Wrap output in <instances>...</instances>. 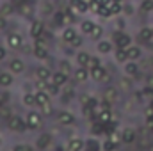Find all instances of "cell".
Returning <instances> with one entry per match:
<instances>
[{
    "label": "cell",
    "instance_id": "6da1fadb",
    "mask_svg": "<svg viewBox=\"0 0 153 151\" xmlns=\"http://www.w3.org/2000/svg\"><path fill=\"white\" fill-rule=\"evenodd\" d=\"M16 14L23 16V18H30V16L38 14V7L34 5L32 0H20L16 4Z\"/></svg>",
    "mask_w": 153,
    "mask_h": 151
},
{
    "label": "cell",
    "instance_id": "7a4b0ae2",
    "mask_svg": "<svg viewBox=\"0 0 153 151\" xmlns=\"http://www.w3.org/2000/svg\"><path fill=\"white\" fill-rule=\"evenodd\" d=\"M57 13V5L53 0H39L38 4V14L45 20V18H52Z\"/></svg>",
    "mask_w": 153,
    "mask_h": 151
},
{
    "label": "cell",
    "instance_id": "3957f363",
    "mask_svg": "<svg viewBox=\"0 0 153 151\" xmlns=\"http://www.w3.org/2000/svg\"><path fill=\"white\" fill-rule=\"evenodd\" d=\"M5 43H7V46L11 50H22L23 44H25L20 32H7L5 34Z\"/></svg>",
    "mask_w": 153,
    "mask_h": 151
},
{
    "label": "cell",
    "instance_id": "277c9868",
    "mask_svg": "<svg viewBox=\"0 0 153 151\" xmlns=\"http://www.w3.org/2000/svg\"><path fill=\"white\" fill-rule=\"evenodd\" d=\"M45 21H43V18H34L32 21H30V27H29V34H30V38L38 39L41 38L43 34H45Z\"/></svg>",
    "mask_w": 153,
    "mask_h": 151
},
{
    "label": "cell",
    "instance_id": "5b68a950",
    "mask_svg": "<svg viewBox=\"0 0 153 151\" xmlns=\"http://www.w3.org/2000/svg\"><path fill=\"white\" fill-rule=\"evenodd\" d=\"M7 126H9V130H13V132H23V130L29 128V126H27V121H23L20 115H11V117L7 119Z\"/></svg>",
    "mask_w": 153,
    "mask_h": 151
},
{
    "label": "cell",
    "instance_id": "8992f818",
    "mask_svg": "<svg viewBox=\"0 0 153 151\" xmlns=\"http://www.w3.org/2000/svg\"><path fill=\"white\" fill-rule=\"evenodd\" d=\"M114 41H116V46H119V48H128V46L134 44V43H132V38H130V34L121 32V30L114 34Z\"/></svg>",
    "mask_w": 153,
    "mask_h": 151
},
{
    "label": "cell",
    "instance_id": "52a82bcc",
    "mask_svg": "<svg viewBox=\"0 0 153 151\" xmlns=\"http://www.w3.org/2000/svg\"><path fill=\"white\" fill-rule=\"evenodd\" d=\"M27 126H29V130H38L41 128V124H43V119H41V114L38 112H29L27 114Z\"/></svg>",
    "mask_w": 153,
    "mask_h": 151
},
{
    "label": "cell",
    "instance_id": "ba28073f",
    "mask_svg": "<svg viewBox=\"0 0 153 151\" xmlns=\"http://www.w3.org/2000/svg\"><path fill=\"white\" fill-rule=\"evenodd\" d=\"M9 71H11L13 75H22V73L25 71V62H23L22 59H18V57L11 59V61H9Z\"/></svg>",
    "mask_w": 153,
    "mask_h": 151
},
{
    "label": "cell",
    "instance_id": "9c48e42d",
    "mask_svg": "<svg viewBox=\"0 0 153 151\" xmlns=\"http://www.w3.org/2000/svg\"><path fill=\"white\" fill-rule=\"evenodd\" d=\"M0 14H4L5 18L14 16V14H16V4H14V2H11V0L2 2V4H0Z\"/></svg>",
    "mask_w": 153,
    "mask_h": 151
},
{
    "label": "cell",
    "instance_id": "30bf717a",
    "mask_svg": "<svg viewBox=\"0 0 153 151\" xmlns=\"http://www.w3.org/2000/svg\"><path fill=\"white\" fill-rule=\"evenodd\" d=\"M103 100H107L109 103L117 101V100H119V91H117V87H114V85L105 87V91H103Z\"/></svg>",
    "mask_w": 153,
    "mask_h": 151
},
{
    "label": "cell",
    "instance_id": "8fae6325",
    "mask_svg": "<svg viewBox=\"0 0 153 151\" xmlns=\"http://www.w3.org/2000/svg\"><path fill=\"white\" fill-rule=\"evenodd\" d=\"M76 36H78V34H76V29L73 27V25H66V27H62V41H64V43L70 44Z\"/></svg>",
    "mask_w": 153,
    "mask_h": 151
},
{
    "label": "cell",
    "instance_id": "7c38bea8",
    "mask_svg": "<svg viewBox=\"0 0 153 151\" xmlns=\"http://www.w3.org/2000/svg\"><path fill=\"white\" fill-rule=\"evenodd\" d=\"M91 78H93V80H96V82H105V80L109 78L107 70H105L103 66H98V68L91 70Z\"/></svg>",
    "mask_w": 153,
    "mask_h": 151
},
{
    "label": "cell",
    "instance_id": "4fadbf2b",
    "mask_svg": "<svg viewBox=\"0 0 153 151\" xmlns=\"http://www.w3.org/2000/svg\"><path fill=\"white\" fill-rule=\"evenodd\" d=\"M96 50H98V53H102V55L111 53V52H112V41H109V39H100V41L96 43Z\"/></svg>",
    "mask_w": 153,
    "mask_h": 151
},
{
    "label": "cell",
    "instance_id": "5bb4252c",
    "mask_svg": "<svg viewBox=\"0 0 153 151\" xmlns=\"http://www.w3.org/2000/svg\"><path fill=\"white\" fill-rule=\"evenodd\" d=\"M94 21H91V20H82L80 23H78V30H80V34H84V36H89L91 32H93V29H94Z\"/></svg>",
    "mask_w": 153,
    "mask_h": 151
},
{
    "label": "cell",
    "instance_id": "9a60e30c",
    "mask_svg": "<svg viewBox=\"0 0 153 151\" xmlns=\"http://www.w3.org/2000/svg\"><path fill=\"white\" fill-rule=\"evenodd\" d=\"M68 76H70V75H66L64 71H61V70H59V71H55V73L52 75V82H53L55 85L62 87V85H66V84H68Z\"/></svg>",
    "mask_w": 153,
    "mask_h": 151
},
{
    "label": "cell",
    "instance_id": "2e32d148",
    "mask_svg": "<svg viewBox=\"0 0 153 151\" xmlns=\"http://www.w3.org/2000/svg\"><path fill=\"white\" fill-rule=\"evenodd\" d=\"M123 71H125L126 76H137V73H139V66L135 64V61H126Z\"/></svg>",
    "mask_w": 153,
    "mask_h": 151
},
{
    "label": "cell",
    "instance_id": "e0dca14e",
    "mask_svg": "<svg viewBox=\"0 0 153 151\" xmlns=\"http://www.w3.org/2000/svg\"><path fill=\"white\" fill-rule=\"evenodd\" d=\"M126 53H128V61H139L143 57V50L139 46H135V44L128 46L126 48Z\"/></svg>",
    "mask_w": 153,
    "mask_h": 151
},
{
    "label": "cell",
    "instance_id": "ac0fdd59",
    "mask_svg": "<svg viewBox=\"0 0 153 151\" xmlns=\"http://www.w3.org/2000/svg\"><path fill=\"white\" fill-rule=\"evenodd\" d=\"M139 38L143 39V41H152L153 39V27L152 25H144V27H141L139 29Z\"/></svg>",
    "mask_w": 153,
    "mask_h": 151
},
{
    "label": "cell",
    "instance_id": "d6986e66",
    "mask_svg": "<svg viewBox=\"0 0 153 151\" xmlns=\"http://www.w3.org/2000/svg\"><path fill=\"white\" fill-rule=\"evenodd\" d=\"M73 75H75V82H87V78L91 76V71H89L87 68L80 66L75 73H73Z\"/></svg>",
    "mask_w": 153,
    "mask_h": 151
},
{
    "label": "cell",
    "instance_id": "ffe728a7",
    "mask_svg": "<svg viewBox=\"0 0 153 151\" xmlns=\"http://www.w3.org/2000/svg\"><path fill=\"white\" fill-rule=\"evenodd\" d=\"M52 75H53V73H52L46 66H39V68H36V76H38L39 80H46V82H48V80H52Z\"/></svg>",
    "mask_w": 153,
    "mask_h": 151
},
{
    "label": "cell",
    "instance_id": "44dd1931",
    "mask_svg": "<svg viewBox=\"0 0 153 151\" xmlns=\"http://www.w3.org/2000/svg\"><path fill=\"white\" fill-rule=\"evenodd\" d=\"M32 53H34L36 59L45 61V59H48V46H34L32 48Z\"/></svg>",
    "mask_w": 153,
    "mask_h": 151
},
{
    "label": "cell",
    "instance_id": "7402d4cb",
    "mask_svg": "<svg viewBox=\"0 0 153 151\" xmlns=\"http://www.w3.org/2000/svg\"><path fill=\"white\" fill-rule=\"evenodd\" d=\"M59 123H61V124L70 126V124H73V123H75V115H73L71 112H66V110H64V112L59 114Z\"/></svg>",
    "mask_w": 153,
    "mask_h": 151
},
{
    "label": "cell",
    "instance_id": "603a6c76",
    "mask_svg": "<svg viewBox=\"0 0 153 151\" xmlns=\"http://www.w3.org/2000/svg\"><path fill=\"white\" fill-rule=\"evenodd\" d=\"M0 85L2 87L13 85V73L11 71H0Z\"/></svg>",
    "mask_w": 153,
    "mask_h": 151
},
{
    "label": "cell",
    "instance_id": "cb8c5ba5",
    "mask_svg": "<svg viewBox=\"0 0 153 151\" xmlns=\"http://www.w3.org/2000/svg\"><path fill=\"white\" fill-rule=\"evenodd\" d=\"M114 59H116V62H126V61H128V53H126V48H119V46H116Z\"/></svg>",
    "mask_w": 153,
    "mask_h": 151
},
{
    "label": "cell",
    "instance_id": "d4e9b609",
    "mask_svg": "<svg viewBox=\"0 0 153 151\" xmlns=\"http://www.w3.org/2000/svg\"><path fill=\"white\" fill-rule=\"evenodd\" d=\"M89 61H91V55H89L87 52H78V53H76V62H78V66L87 68Z\"/></svg>",
    "mask_w": 153,
    "mask_h": 151
},
{
    "label": "cell",
    "instance_id": "484cf974",
    "mask_svg": "<svg viewBox=\"0 0 153 151\" xmlns=\"http://www.w3.org/2000/svg\"><path fill=\"white\" fill-rule=\"evenodd\" d=\"M103 32H105V29L102 27V25H94V29H93V32L89 34V38L93 39V41H100V39L103 38Z\"/></svg>",
    "mask_w": 153,
    "mask_h": 151
},
{
    "label": "cell",
    "instance_id": "4316f807",
    "mask_svg": "<svg viewBox=\"0 0 153 151\" xmlns=\"http://www.w3.org/2000/svg\"><path fill=\"white\" fill-rule=\"evenodd\" d=\"M36 101H38L39 107L50 103V94H48L46 91H38V93H36Z\"/></svg>",
    "mask_w": 153,
    "mask_h": 151
},
{
    "label": "cell",
    "instance_id": "83f0119b",
    "mask_svg": "<svg viewBox=\"0 0 153 151\" xmlns=\"http://www.w3.org/2000/svg\"><path fill=\"white\" fill-rule=\"evenodd\" d=\"M139 11L144 13V14L152 13L153 11V0H141V4H139Z\"/></svg>",
    "mask_w": 153,
    "mask_h": 151
},
{
    "label": "cell",
    "instance_id": "f1b7e54d",
    "mask_svg": "<svg viewBox=\"0 0 153 151\" xmlns=\"http://www.w3.org/2000/svg\"><path fill=\"white\" fill-rule=\"evenodd\" d=\"M59 70H61V71H64L66 75H71V73H75V71H73V66H71V62H70V61H66V59H62V61H61V64H59Z\"/></svg>",
    "mask_w": 153,
    "mask_h": 151
},
{
    "label": "cell",
    "instance_id": "f546056e",
    "mask_svg": "<svg viewBox=\"0 0 153 151\" xmlns=\"http://www.w3.org/2000/svg\"><path fill=\"white\" fill-rule=\"evenodd\" d=\"M23 105H25V107H34V105H38V101H36V94H30V93L23 94Z\"/></svg>",
    "mask_w": 153,
    "mask_h": 151
},
{
    "label": "cell",
    "instance_id": "4dcf8cb0",
    "mask_svg": "<svg viewBox=\"0 0 153 151\" xmlns=\"http://www.w3.org/2000/svg\"><path fill=\"white\" fill-rule=\"evenodd\" d=\"M82 146H84V142H82L80 139H71V141L68 142V151H80Z\"/></svg>",
    "mask_w": 153,
    "mask_h": 151
},
{
    "label": "cell",
    "instance_id": "1f68e13d",
    "mask_svg": "<svg viewBox=\"0 0 153 151\" xmlns=\"http://www.w3.org/2000/svg\"><path fill=\"white\" fill-rule=\"evenodd\" d=\"M50 141H52V139H50V135H48V133L41 135V137L38 139V148H39V150H45V148H48Z\"/></svg>",
    "mask_w": 153,
    "mask_h": 151
},
{
    "label": "cell",
    "instance_id": "d6a6232c",
    "mask_svg": "<svg viewBox=\"0 0 153 151\" xmlns=\"http://www.w3.org/2000/svg\"><path fill=\"white\" fill-rule=\"evenodd\" d=\"M135 141V132L134 130H125L123 132V142H126V144H130V142H134Z\"/></svg>",
    "mask_w": 153,
    "mask_h": 151
},
{
    "label": "cell",
    "instance_id": "836d02e7",
    "mask_svg": "<svg viewBox=\"0 0 153 151\" xmlns=\"http://www.w3.org/2000/svg\"><path fill=\"white\" fill-rule=\"evenodd\" d=\"M119 87H121L123 91H128V89L132 87V76H123V78L119 80Z\"/></svg>",
    "mask_w": 153,
    "mask_h": 151
},
{
    "label": "cell",
    "instance_id": "e575fe53",
    "mask_svg": "<svg viewBox=\"0 0 153 151\" xmlns=\"http://www.w3.org/2000/svg\"><path fill=\"white\" fill-rule=\"evenodd\" d=\"M45 91H46V93H48L50 96H53V94H59V91H61V87H59V85H55V84L52 82V84H50V85H48V87H46Z\"/></svg>",
    "mask_w": 153,
    "mask_h": 151
},
{
    "label": "cell",
    "instance_id": "d590c367",
    "mask_svg": "<svg viewBox=\"0 0 153 151\" xmlns=\"http://www.w3.org/2000/svg\"><path fill=\"white\" fill-rule=\"evenodd\" d=\"M134 11H135V7H134L132 4H128V2H126V4L123 5V14H125V16H130Z\"/></svg>",
    "mask_w": 153,
    "mask_h": 151
},
{
    "label": "cell",
    "instance_id": "8d00e7d4",
    "mask_svg": "<svg viewBox=\"0 0 153 151\" xmlns=\"http://www.w3.org/2000/svg\"><path fill=\"white\" fill-rule=\"evenodd\" d=\"M111 121V110H102L100 112V123H109Z\"/></svg>",
    "mask_w": 153,
    "mask_h": 151
},
{
    "label": "cell",
    "instance_id": "74e56055",
    "mask_svg": "<svg viewBox=\"0 0 153 151\" xmlns=\"http://www.w3.org/2000/svg\"><path fill=\"white\" fill-rule=\"evenodd\" d=\"M98 66H100L98 57H91V61H89V64H87V70L91 71V70H94V68H98Z\"/></svg>",
    "mask_w": 153,
    "mask_h": 151
},
{
    "label": "cell",
    "instance_id": "f35d334b",
    "mask_svg": "<svg viewBox=\"0 0 153 151\" xmlns=\"http://www.w3.org/2000/svg\"><path fill=\"white\" fill-rule=\"evenodd\" d=\"M70 44H71V46H73V48H80V46H82V44H84V39H82V36H76V38L73 39V41H71V43H70Z\"/></svg>",
    "mask_w": 153,
    "mask_h": 151
},
{
    "label": "cell",
    "instance_id": "ab89813d",
    "mask_svg": "<svg viewBox=\"0 0 153 151\" xmlns=\"http://www.w3.org/2000/svg\"><path fill=\"white\" fill-rule=\"evenodd\" d=\"M36 87H38V91H45V89L48 87V82H46V80H39V78H38Z\"/></svg>",
    "mask_w": 153,
    "mask_h": 151
},
{
    "label": "cell",
    "instance_id": "60d3db41",
    "mask_svg": "<svg viewBox=\"0 0 153 151\" xmlns=\"http://www.w3.org/2000/svg\"><path fill=\"white\" fill-rule=\"evenodd\" d=\"M41 112L45 114V115H50V114H52V105H50V103L41 105Z\"/></svg>",
    "mask_w": 153,
    "mask_h": 151
},
{
    "label": "cell",
    "instance_id": "b9f144b4",
    "mask_svg": "<svg viewBox=\"0 0 153 151\" xmlns=\"http://www.w3.org/2000/svg\"><path fill=\"white\" fill-rule=\"evenodd\" d=\"M114 148H116V142H112L111 139H109V141H107V142L103 144V150H105V151H112Z\"/></svg>",
    "mask_w": 153,
    "mask_h": 151
},
{
    "label": "cell",
    "instance_id": "7bdbcfd3",
    "mask_svg": "<svg viewBox=\"0 0 153 151\" xmlns=\"http://www.w3.org/2000/svg\"><path fill=\"white\" fill-rule=\"evenodd\" d=\"M14 151H32V148H30V146H27V144H20V146H16V148H14Z\"/></svg>",
    "mask_w": 153,
    "mask_h": 151
},
{
    "label": "cell",
    "instance_id": "ee69618b",
    "mask_svg": "<svg viewBox=\"0 0 153 151\" xmlns=\"http://www.w3.org/2000/svg\"><path fill=\"white\" fill-rule=\"evenodd\" d=\"M5 25H7V18H5L4 14H0V30H4Z\"/></svg>",
    "mask_w": 153,
    "mask_h": 151
},
{
    "label": "cell",
    "instance_id": "f6af8a7d",
    "mask_svg": "<svg viewBox=\"0 0 153 151\" xmlns=\"http://www.w3.org/2000/svg\"><path fill=\"white\" fill-rule=\"evenodd\" d=\"M5 57H7V52H5V48L0 44V61H4Z\"/></svg>",
    "mask_w": 153,
    "mask_h": 151
},
{
    "label": "cell",
    "instance_id": "bcb514c9",
    "mask_svg": "<svg viewBox=\"0 0 153 151\" xmlns=\"http://www.w3.org/2000/svg\"><path fill=\"white\" fill-rule=\"evenodd\" d=\"M89 151H98V144H96L94 141H91V142H89Z\"/></svg>",
    "mask_w": 153,
    "mask_h": 151
},
{
    "label": "cell",
    "instance_id": "7dc6e473",
    "mask_svg": "<svg viewBox=\"0 0 153 151\" xmlns=\"http://www.w3.org/2000/svg\"><path fill=\"white\" fill-rule=\"evenodd\" d=\"M146 124L148 128H153V115H146Z\"/></svg>",
    "mask_w": 153,
    "mask_h": 151
},
{
    "label": "cell",
    "instance_id": "c3c4849f",
    "mask_svg": "<svg viewBox=\"0 0 153 151\" xmlns=\"http://www.w3.org/2000/svg\"><path fill=\"white\" fill-rule=\"evenodd\" d=\"M5 101H7V98H5V94H2V93H0V109H2L4 105H5Z\"/></svg>",
    "mask_w": 153,
    "mask_h": 151
},
{
    "label": "cell",
    "instance_id": "681fc988",
    "mask_svg": "<svg viewBox=\"0 0 153 151\" xmlns=\"http://www.w3.org/2000/svg\"><path fill=\"white\" fill-rule=\"evenodd\" d=\"M146 85L153 87V75H148V76H146Z\"/></svg>",
    "mask_w": 153,
    "mask_h": 151
},
{
    "label": "cell",
    "instance_id": "f907efd6",
    "mask_svg": "<svg viewBox=\"0 0 153 151\" xmlns=\"http://www.w3.org/2000/svg\"><path fill=\"white\" fill-rule=\"evenodd\" d=\"M111 141L117 144V141H119V137H117V133H116V132H112V133H111Z\"/></svg>",
    "mask_w": 153,
    "mask_h": 151
},
{
    "label": "cell",
    "instance_id": "816d5d0a",
    "mask_svg": "<svg viewBox=\"0 0 153 151\" xmlns=\"http://www.w3.org/2000/svg\"><path fill=\"white\" fill-rule=\"evenodd\" d=\"M146 115H153V105H150V107L146 109Z\"/></svg>",
    "mask_w": 153,
    "mask_h": 151
},
{
    "label": "cell",
    "instance_id": "f5cc1de1",
    "mask_svg": "<svg viewBox=\"0 0 153 151\" xmlns=\"http://www.w3.org/2000/svg\"><path fill=\"white\" fill-rule=\"evenodd\" d=\"M11 2H14V4H18V2H20V0H11Z\"/></svg>",
    "mask_w": 153,
    "mask_h": 151
},
{
    "label": "cell",
    "instance_id": "db71d44e",
    "mask_svg": "<svg viewBox=\"0 0 153 151\" xmlns=\"http://www.w3.org/2000/svg\"><path fill=\"white\" fill-rule=\"evenodd\" d=\"M152 27H153V25H152Z\"/></svg>",
    "mask_w": 153,
    "mask_h": 151
}]
</instances>
